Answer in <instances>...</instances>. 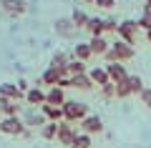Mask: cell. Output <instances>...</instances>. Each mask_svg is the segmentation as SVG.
<instances>
[{
  "instance_id": "35",
  "label": "cell",
  "mask_w": 151,
  "mask_h": 148,
  "mask_svg": "<svg viewBox=\"0 0 151 148\" xmlns=\"http://www.w3.org/2000/svg\"><path fill=\"white\" fill-rule=\"evenodd\" d=\"M146 40H149V45H151V30H146Z\"/></svg>"
},
{
  "instance_id": "22",
  "label": "cell",
  "mask_w": 151,
  "mask_h": 148,
  "mask_svg": "<svg viewBox=\"0 0 151 148\" xmlns=\"http://www.w3.org/2000/svg\"><path fill=\"white\" fill-rule=\"evenodd\" d=\"M70 88H76V90H91V88H93V80L88 78V73L73 75V80H70Z\"/></svg>"
},
{
  "instance_id": "13",
  "label": "cell",
  "mask_w": 151,
  "mask_h": 148,
  "mask_svg": "<svg viewBox=\"0 0 151 148\" xmlns=\"http://www.w3.org/2000/svg\"><path fill=\"white\" fill-rule=\"evenodd\" d=\"M25 103L30 108H40L45 103V90L43 88H35V85H30V90L25 93Z\"/></svg>"
},
{
  "instance_id": "23",
  "label": "cell",
  "mask_w": 151,
  "mask_h": 148,
  "mask_svg": "<svg viewBox=\"0 0 151 148\" xmlns=\"http://www.w3.org/2000/svg\"><path fill=\"white\" fill-rule=\"evenodd\" d=\"M58 78H60V73L55 68H45L43 73H40V80H43V85H48V88H53V85H58Z\"/></svg>"
},
{
  "instance_id": "11",
  "label": "cell",
  "mask_w": 151,
  "mask_h": 148,
  "mask_svg": "<svg viewBox=\"0 0 151 148\" xmlns=\"http://www.w3.org/2000/svg\"><path fill=\"white\" fill-rule=\"evenodd\" d=\"M88 78L93 80V85H96V88H103V85L111 83V80H108V73H106V65H96V68H88Z\"/></svg>"
},
{
  "instance_id": "5",
  "label": "cell",
  "mask_w": 151,
  "mask_h": 148,
  "mask_svg": "<svg viewBox=\"0 0 151 148\" xmlns=\"http://www.w3.org/2000/svg\"><path fill=\"white\" fill-rule=\"evenodd\" d=\"M23 131H25V123H23L20 116H8L0 121V133H5V136H15L20 138Z\"/></svg>"
},
{
  "instance_id": "2",
  "label": "cell",
  "mask_w": 151,
  "mask_h": 148,
  "mask_svg": "<svg viewBox=\"0 0 151 148\" xmlns=\"http://www.w3.org/2000/svg\"><path fill=\"white\" fill-rule=\"evenodd\" d=\"M60 108H63V121L76 123V126L91 113V111H88V103H83V101H68V98H65V103Z\"/></svg>"
},
{
  "instance_id": "33",
  "label": "cell",
  "mask_w": 151,
  "mask_h": 148,
  "mask_svg": "<svg viewBox=\"0 0 151 148\" xmlns=\"http://www.w3.org/2000/svg\"><path fill=\"white\" fill-rule=\"evenodd\" d=\"M70 80H73V75L68 73V70H63V73H60V78H58V88H70Z\"/></svg>"
},
{
  "instance_id": "7",
  "label": "cell",
  "mask_w": 151,
  "mask_h": 148,
  "mask_svg": "<svg viewBox=\"0 0 151 148\" xmlns=\"http://www.w3.org/2000/svg\"><path fill=\"white\" fill-rule=\"evenodd\" d=\"M20 118H23V123H25V128H43L45 123H48L45 116L40 113V108H30V106L20 113Z\"/></svg>"
},
{
  "instance_id": "3",
  "label": "cell",
  "mask_w": 151,
  "mask_h": 148,
  "mask_svg": "<svg viewBox=\"0 0 151 148\" xmlns=\"http://www.w3.org/2000/svg\"><path fill=\"white\" fill-rule=\"evenodd\" d=\"M139 23L134 20V18H126V20H121L119 23V40H124V43H129V45H134L136 48V38H139Z\"/></svg>"
},
{
  "instance_id": "31",
  "label": "cell",
  "mask_w": 151,
  "mask_h": 148,
  "mask_svg": "<svg viewBox=\"0 0 151 148\" xmlns=\"http://www.w3.org/2000/svg\"><path fill=\"white\" fill-rule=\"evenodd\" d=\"M98 90H101V98H106V101H113V98H116V85L113 83L103 85V88H98Z\"/></svg>"
},
{
  "instance_id": "18",
  "label": "cell",
  "mask_w": 151,
  "mask_h": 148,
  "mask_svg": "<svg viewBox=\"0 0 151 148\" xmlns=\"http://www.w3.org/2000/svg\"><path fill=\"white\" fill-rule=\"evenodd\" d=\"M70 55H73V60H81V63H88V60L93 58L91 48H88V43H76L73 50H70Z\"/></svg>"
},
{
  "instance_id": "8",
  "label": "cell",
  "mask_w": 151,
  "mask_h": 148,
  "mask_svg": "<svg viewBox=\"0 0 151 148\" xmlns=\"http://www.w3.org/2000/svg\"><path fill=\"white\" fill-rule=\"evenodd\" d=\"M106 73H108V80H111V83H124L131 75L124 63H106Z\"/></svg>"
},
{
  "instance_id": "36",
  "label": "cell",
  "mask_w": 151,
  "mask_h": 148,
  "mask_svg": "<svg viewBox=\"0 0 151 148\" xmlns=\"http://www.w3.org/2000/svg\"><path fill=\"white\" fill-rule=\"evenodd\" d=\"M81 3H86V5H88V3H96V0H81Z\"/></svg>"
},
{
  "instance_id": "24",
  "label": "cell",
  "mask_w": 151,
  "mask_h": 148,
  "mask_svg": "<svg viewBox=\"0 0 151 148\" xmlns=\"http://www.w3.org/2000/svg\"><path fill=\"white\" fill-rule=\"evenodd\" d=\"M55 136H58V123H45L43 128H40V138H43V141H55Z\"/></svg>"
},
{
  "instance_id": "16",
  "label": "cell",
  "mask_w": 151,
  "mask_h": 148,
  "mask_svg": "<svg viewBox=\"0 0 151 148\" xmlns=\"http://www.w3.org/2000/svg\"><path fill=\"white\" fill-rule=\"evenodd\" d=\"M45 103H48V106H63L65 103V90L58 88V85L48 88L45 90Z\"/></svg>"
},
{
  "instance_id": "28",
  "label": "cell",
  "mask_w": 151,
  "mask_h": 148,
  "mask_svg": "<svg viewBox=\"0 0 151 148\" xmlns=\"http://www.w3.org/2000/svg\"><path fill=\"white\" fill-rule=\"evenodd\" d=\"M65 70H68L70 75H81V73H88V65H86V63H81V60H70Z\"/></svg>"
},
{
  "instance_id": "38",
  "label": "cell",
  "mask_w": 151,
  "mask_h": 148,
  "mask_svg": "<svg viewBox=\"0 0 151 148\" xmlns=\"http://www.w3.org/2000/svg\"><path fill=\"white\" fill-rule=\"evenodd\" d=\"M0 121H3V116H0Z\"/></svg>"
},
{
  "instance_id": "4",
  "label": "cell",
  "mask_w": 151,
  "mask_h": 148,
  "mask_svg": "<svg viewBox=\"0 0 151 148\" xmlns=\"http://www.w3.org/2000/svg\"><path fill=\"white\" fill-rule=\"evenodd\" d=\"M78 133H81V131L76 128V123L60 121V123H58V136H55V143H58V146H63V148H70Z\"/></svg>"
},
{
  "instance_id": "34",
  "label": "cell",
  "mask_w": 151,
  "mask_h": 148,
  "mask_svg": "<svg viewBox=\"0 0 151 148\" xmlns=\"http://www.w3.org/2000/svg\"><path fill=\"white\" fill-rule=\"evenodd\" d=\"M96 8H101V10H113V8H116V0H96Z\"/></svg>"
},
{
  "instance_id": "25",
  "label": "cell",
  "mask_w": 151,
  "mask_h": 148,
  "mask_svg": "<svg viewBox=\"0 0 151 148\" xmlns=\"http://www.w3.org/2000/svg\"><path fill=\"white\" fill-rule=\"evenodd\" d=\"M126 83H129V88H131V95H139L141 90L146 88V85H144V78H141V75H129V78H126Z\"/></svg>"
},
{
  "instance_id": "21",
  "label": "cell",
  "mask_w": 151,
  "mask_h": 148,
  "mask_svg": "<svg viewBox=\"0 0 151 148\" xmlns=\"http://www.w3.org/2000/svg\"><path fill=\"white\" fill-rule=\"evenodd\" d=\"M88 13L86 10H81V8H76L73 13H70V20H73V25H76V30H86V25H88Z\"/></svg>"
},
{
  "instance_id": "32",
  "label": "cell",
  "mask_w": 151,
  "mask_h": 148,
  "mask_svg": "<svg viewBox=\"0 0 151 148\" xmlns=\"http://www.w3.org/2000/svg\"><path fill=\"white\" fill-rule=\"evenodd\" d=\"M139 101H141V106H146V108L151 111V88H149V85L139 93Z\"/></svg>"
},
{
  "instance_id": "30",
  "label": "cell",
  "mask_w": 151,
  "mask_h": 148,
  "mask_svg": "<svg viewBox=\"0 0 151 148\" xmlns=\"http://www.w3.org/2000/svg\"><path fill=\"white\" fill-rule=\"evenodd\" d=\"M119 23H121V20H116L113 15L103 18V28H106V33H119Z\"/></svg>"
},
{
  "instance_id": "10",
  "label": "cell",
  "mask_w": 151,
  "mask_h": 148,
  "mask_svg": "<svg viewBox=\"0 0 151 148\" xmlns=\"http://www.w3.org/2000/svg\"><path fill=\"white\" fill-rule=\"evenodd\" d=\"M0 5H3V10L8 13V15H23V13L28 10V3L25 0H0Z\"/></svg>"
},
{
  "instance_id": "27",
  "label": "cell",
  "mask_w": 151,
  "mask_h": 148,
  "mask_svg": "<svg viewBox=\"0 0 151 148\" xmlns=\"http://www.w3.org/2000/svg\"><path fill=\"white\" fill-rule=\"evenodd\" d=\"M136 23H139V28H141V30H151V8H144V13H141V15H139V20H136Z\"/></svg>"
},
{
  "instance_id": "15",
  "label": "cell",
  "mask_w": 151,
  "mask_h": 148,
  "mask_svg": "<svg viewBox=\"0 0 151 148\" xmlns=\"http://www.w3.org/2000/svg\"><path fill=\"white\" fill-rule=\"evenodd\" d=\"M88 48H91L93 55H106L108 48H111V43H108L106 35H98V38H91V40H88Z\"/></svg>"
},
{
  "instance_id": "17",
  "label": "cell",
  "mask_w": 151,
  "mask_h": 148,
  "mask_svg": "<svg viewBox=\"0 0 151 148\" xmlns=\"http://www.w3.org/2000/svg\"><path fill=\"white\" fill-rule=\"evenodd\" d=\"M40 113H43L45 121H50V123H60L63 121V108L60 106H48V103H43V106H40Z\"/></svg>"
},
{
  "instance_id": "14",
  "label": "cell",
  "mask_w": 151,
  "mask_h": 148,
  "mask_svg": "<svg viewBox=\"0 0 151 148\" xmlns=\"http://www.w3.org/2000/svg\"><path fill=\"white\" fill-rule=\"evenodd\" d=\"M73 60V55L65 53V50H55V55L50 58V68H55L58 73H63L65 68H68V63Z\"/></svg>"
},
{
  "instance_id": "19",
  "label": "cell",
  "mask_w": 151,
  "mask_h": 148,
  "mask_svg": "<svg viewBox=\"0 0 151 148\" xmlns=\"http://www.w3.org/2000/svg\"><path fill=\"white\" fill-rule=\"evenodd\" d=\"M86 33L91 38H98V35H106V28H103V18H98V15H93V18H88V25H86Z\"/></svg>"
},
{
  "instance_id": "6",
  "label": "cell",
  "mask_w": 151,
  "mask_h": 148,
  "mask_svg": "<svg viewBox=\"0 0 151 148\" xmlns=\"http://www.w3.org/2000/svg\"><path fill=\"white\" fill-rule=\"evenodd\" d=\"M78 131H81V133H88V136H98V133H103V121H101V116L88 113V116L78 123Z\"/></svg>"
},
{
  "instance_id": "1",
  "label": "cell",
  "mask_w": 151,
  "mask_h": 148,
  "mask_svg": "<svg viewBox=\"0 0 151 148\" xmlns=\"http://www.w3.org/2000/svg\"><path fill=\"white\" fill-rule=\"evenodd\" d=\"M103 58H106V63H129V60L136 58V48L116 38V40L111 43V48H108V53L103 55Z\"/></svg>"
},
{
  "instance_id": "12",
  "label": "cell",
  "mask_w": 151,
  "mask_h": 148,
  "mask_svg": "<svg viewBox=\"0 0 151 148\" xmlns=\"http://www.w3.org/2000/svg\"><path fill=\"white\" fill-rule=\"evenodd\" d=\"M53 28H55V35H60V38H73L76 35V25H73L70 18H58Z\"/></svg>"
},
{
  "instance_id": "29",
  "label": "cell",
  "mask_w": 151,
  "mask_h": 148,
  "mask_svg": "<svg viewBox=\"0 0 151 148\" xmlns=\"http://www.w3.org/2000/svg\"><path fill=\"white\" fill-rule=\"evenodd\" d=\"M113 85H116V98H119V101H126V98L131 95V88H129L126 80L124 83H113Z\"/></svg>"
},
{
  "instance_id": "26",
  "label": "cell",
  "mask_w": 151,
  "mask_h": 148,
  "mask_svg": "<svg viewBox=\"0 0 151 148\" xmlns=\"http://www.w3.org/2000/svg\"><path fill=\"white\" fill-rule=\"evenodd\" d=\"M91 146H93V136H88V133H78L70 148H91Z\"/></svg>"
},
{
  "instance_id": "20",
  "label": "cell",
  "mask_w": 151,
  "mask_h": 148,
  "mask_svg": "<svg viewBox=\"0 0 151 148\" xmlns=\"http://www.w3.org/2000/svg\"><path fill=\"white\" fill-rule=\"evenodd\" d=\"M0 95L3 98H10V101H25V95L18 90L15 83H0Z\"/></svg>"
},
{
  "instance_id": "9",
  "label": "cell",
  "mask_w": 151,
  "mask_h": 148,
  "mask_svg": "<svg viewBox=\"0 0 151 148\" xmlns=\"http://www.w3.org/2000/svg\"><path fill=\"white\" fill-rule=\"evenodd\" d=\"M23 113V106L18 101H10V98H3L0 95V116L8 118V116H20Z\"/></svg>"
},
{
  "instance_id": "37",
  "label": "cell",
  "mask_w": 151,
  "mask_h": 148,
  "mask_svg": "<svg viewBox=\"0 0 151 148\" xmlns=\"http://www.w3.org/2000/svg\"><path fill=\"white\" fill-rule=\"evenodd\" d=\"M144 8H151V0H146V5H144Z\"/></svg>"
}]
</instances>
